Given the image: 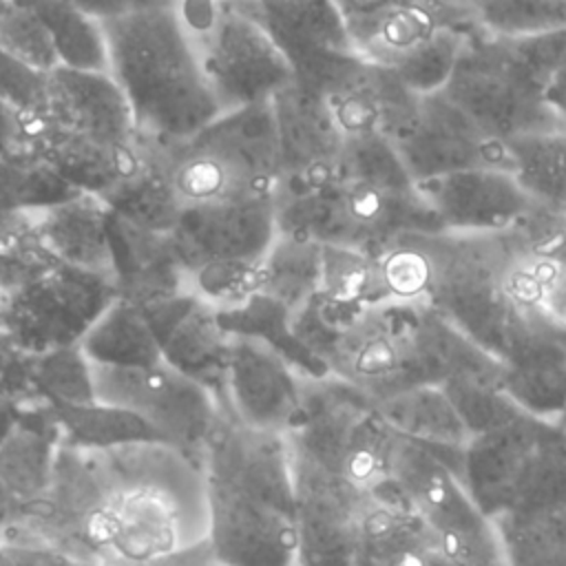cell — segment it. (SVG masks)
Segmentation results:
<instances>
[{"mask_svg": "<svg viewBox=\"0 0 566 566\" xmlns=\"http://www.w3.org/2000/svg\"><path fill=\"white\" fill-rule=\"evenodd\" d=\"M161 358L184 376L208 387L223 407L226 365L230 334L223 329L219 312L181 292L144 310Z\"/></svg>", "mask_w": 566, "mask_h": 566, "instance_id": "obj_15", "label": "cell"}, {"mask_svg": "<svg viewBox=\"0 0 566 566\" xmlns=\"http://www.w3.org/2000/svg\"><path fill=\"white\" fill-rule=\"evenodd\" d=\"M170 239L184 272L206 261H261L276 239L274 199L252 197L184 208Z\"/></svg>", "mask_w": 566, "mask_h": 566, "instance_id": "obj_13", "label": "cell"}, {"mask_svg": "<svg viewBox=\"0 0 566 566\" xmlns=\"http://www.w3.org/2000/svg\"><path fill=\"white\" fill-rule=\"evenodd\" d=\"M115 298L113 279L57 263L4 296L0 332L24 354L75 347Z\"/></svg>", "mask_w": 566, "mask_h": 566, "instance_id": "obj_8", "label": "cell"}, {"mask_svg": "<svg viewBox=\"0 0 566 566\" xmlns=\"http://www.w3.org/2000/svg\"><path fill=\"white\" fill-rule=\"evenodd\" d=\"M80 349L93 365L142 367L164 360L144 310L124 298L104 310L80 340Z\"/></svg>", "mask_w": 566, "mask_h": 566, "instance_id": "obj_25", "label": "cell"}, {"mask_svg": "<svg viewBox=\"0 0 566 566\" xmlns=\"http://www.w3.org/2000/svg\"><path fill=\"white\" fill-rule=\"evenodd\" d=\"M460 480L491 520L566 509V431L522 413L478 433L462 451Z\"/></svg>", "mask_w": 566, "mask_h": 566, "instance_id": "obj_3", "label": "cell"}, {"mask_svg": "<svg viewBox=\"0 0 566 566\" xmlns=\"http://www.w3.org/2000/svg\"><path fill=\"white\" fill-rule=\"evenodd\" d=\"M509 168L535 206L566 214V130L504 142Z\"/></svg>", "mask_w": 566, "mask_h": 566, "instance_id": "obj_26", "label": "cell"}, {"mask_svg": "<svg viewBox=\"0 0 566 566\" xmlns=\"http://www.w3.org/2000/svg\"><path fill=\"white\" fill-rule=\"evenodd\" d=\"M11 349H13L11 340L0 332V378H2V374H4V365H7V360H9Z\"/></svg>", "mask_w": 566, "mask_h": 566, "instance_id": "obj_49", "label": "cell"}, {"mask_svg": "<svg viewBox=\"0 0 566 566\" xmlns=\"http://www.w3.org/2000/svg\"><path fill=\"white\" fill-rule=\"evenodd\" d=\"M186 292L230 312L261 292V261H206L186 270Z\"/></svg>", "mask_w": 566, "mask_h": 566, "instance_id": "obj_39", "label": "cell"}, {"mask_svg": "<svg viewBox=\"0 0 566 566\" xmlns=\"http://www.w3.org/2000/svg\"><path fill=\"white\" fill-rule=\"evenodd\" d=\"M0 2H4V0H0Z\"/></svg>", "mask_w": 566, "mask_h": 566, "instance_id": "obj_52", "label": "cell"}, {"mask_svg": "<svg viewBox=\"0 0 566 566\" xmlns=\"http://www.w3.org/2000/svg\"><path fill=\"white\" fill-rule=\"evenodd\" d=\"M91 365L95 402L142 418L164 444L201 453L223 416L219 398L201 382L184 376L166 360L142 367Z\"/></svg>", "mask_w": 566, "mask_h": 566, "instance_id": "obj_7", "label": "cell"}, {"mask_svg": "<svg viewBox=\"0 0 566 566\" xmlns=\"http://www.w3.org/2000/svg\"><path fill=\"white\" fill-rule=\"evenodd\" d=\"M272 106L283 181L318 186L334 179L343 133L327 99L294 80L272 97Z\"/></svg>", "mask_w": 566, "mask_h": 566, "instance_id": "obj_16", "label": "cell"}, {"mask_svg": "<svg viewBox=\"0 0 566 566\" xmlns=\"http://www.w3.org/2000/svg\"><path fill=\"white\" fill-rule=\"evenodd\" d=\"M31 7L49 31L60 66L108 73V44L104 27L66 0H20Z\"/></svg>", "mask_w": 566, "mask_h": 566, "instance_id": "obj_30", "label": "cell"}, {"mask_svg": "<svg viewBox=\"0 0 566 566\" xmlns=\"http://www.w3.org/2000/svg\"><path fill=\"white\" fill-rule=\"evenodd\" d=\"M378 409L396 433L442 453L460 471L462 451L471 433L442 387L420 385L407 389L378 402Z\"/></svg>", "mask_w": 566, "mask_h": 566, "instance_id": "obj_22", "label": "cell"}, {"mask_svg": "<svg viewBox=\"0 0 566 566\" xmlns=\"http://www.w3.org/2000/svg\"><path fill=\"white\" fill-rule=\"evenodd\" d=\"M301 378L272 347L248 336H232L223 411L252 429L285 436L301 420Z\"/></svg>", "mask_w": 566, "mask_h": 566, "instance_id": "obj_12", "label": "cell"}, {"mask_svg": "<svg viewBox=\"0 0 566 566\" xmlns=\"http://www.w3.org/2000/svg\"><path fill=\"white\" fill-rule=\"evenodd\" d=\"M506 566H566V509L495 520Z\"/></svg>", "mask_w": 566, "mask_h": 566, "instance_id": "obj_34", "label": "cell"}, {"mask_svg": "<svg viewBox=\"0 0 566 566\" xmlns=\"http://www.w3.org/2000/svg\"><path fill=\"white\" fill-rule=\"evenodd\" d=\"M7 566H88L86 562L77 559L71 553L46 548V546H31V544H13L2 551Z\"/></svg>", "mask_w": 566, "mask_h": 566, "instance_id": "obj_44", "label": "cell"}, {"mask_svg": "<svg viewBox=\"0 0 566 566\" xmlns=\"http://www.w3.org/2000/svg\"><path fill=\"white\" fill-rule=\"evenodd\" d=\"M201 458L214 557L226 566H298L287 438L221 418Z\"/></svg>", "mask_w": 566, "mask_h": 566, "instance_id": "obj_1", "label": "cell"}, {"mask_svg": "<svg viewBox=\"0 0 566 566\" xmlns=\"http://www.w3.org/2000/svg\"><path fill=\"white\" fill-rule=\"evenodd\" d=\"M469 35L471 33L458 27L442 24L422 44L385 69H389L416 95L440 93L455 73Z\"/></svg>", "mask_w": 566, "mask_h": 566, "instance_id": "obj_36", "label": "cell"}, {"mask_svg": "<svg viewBox=\"0 0 566 566\" xmlns=\"http://www.w3.org/2000/svg\"><path fill=\"white\" fill-rule=\"evenodd\" d=\"M102 27L108 75L122 88L142 139L172 146L221 115L175 7L139 11Z\"/></svg>", "mask_w": 566, "mask_h": 566, "instance_id": "obj_2", "label": "cell"}, {"mask_svg": "<svg viewBox=\"0 0 566 566\" xmlns=\"http://www.w3.org/2000/svg\"><path fill=\"white\" fill-rule=\"evenodd\" d=\"M548 316L557 332L566 338V270L557 274L548 292Z\"/></svg>", "mask_w": 566, "mask_h": 566, "instance_id": "obj_47", "label": "cell"}, {"mask_svg": "<svg viewBox=\"0 0 566 566\" xmlns=\"http://www.w3.org/2000/svg\"><path fill=\"white\" fill-rule=\"evenodd\" d=\"M318 292L332 301L363 307L389 301L378 256L345 245H321Z\"/></svg>", "mask_w": 566, "mask_h": 566, "instance_id": "obj_33", "label": "cell"}, {"mask_svg": "<svg viewBox=\"0 0 566 566\" xmlns=\"http://www.w3.org/2000/svg\"><path fill=\"white\" fill-rule=\"evenodd\" d=\"M142 150L144 157L139 168L108 197H104V201L115 212V217L128 221L130 226L170 234L181 219L184 206L172 188L155 144L142 139Z\"/></svg>", "mask_w": 566, "mask_h": 566, "instance_id": "obj_23", "label": "cell"}, {"mask_svg": "<svg viewBox=\"0 0 566 566\" xmlns=\"http://www.w3.org/2000/svg\"><path fill=\"white\" fill-rule=\"evenodd\" d=\"M55 265L35 210H0V294L22 290Z\"/></svg>", "mask_w": 566, "mask_h": 566, "instance_id": "obj_32", "label": "cell"}, {"mask_svg": "<svg viewBox=\"0 0 566 566\" xmlns=\"http://www.w3.org/2000/svg\"><path fill=\"white\" fill-rule=\"evenodd\" d=\"M440 387L467 424L471 438L502 427L524 413L495 380L453 378Z\"/></svg>", "mask_w": 566, "mask_h": 566, "instance_id": "obj_41", "label": "cell"}, {"mask_svg": "<svg viewBox=\"0 0 566 566\" xmlns=\"http://www.w3.org/2000/svg\"><path fill=\"white\" fill-rule=\"evenodd\" d=\"M274 40L303 86L329 95L365 60L354 51L336 0H237Z\"/></svg>", "mask_w": 566, "mask_h": 566, "instance_id": "obj_9", "label": "cell"}, {"mask_svg": "<svg viewBox=\"0 0 566 566\" xmlns=\"http://www.w3.org/2000/svg\"><path fill=\"white\" fill-rule=\"evenodd\" d=\"M46 75L0 53V91L20 117V126L46 106Z\"/></svg>", "mask_w": 566, "mask_h": 566, "instance_id": "obj_42", "label": "cell"}, {"mask_svg": "<svg viewBox=\"0 0 566 566\" xmlns=\"http://www.w3.org/2000/svg\"><path fill=\"white\" fill-rule=\"evenodd\" d=\"M49 416L62 427L71 444L99 451V449H115L135 442H161L159 436L135 413L115 409L102 402H60V400H44Z\"/></svg>", "mask_w": 566, "mask_h": 566, "instance_id": "obj_28", "label": "cell"}, {"mask_svg": "<svg viewBox=\"0 0 566 566\" xmlns=\"http://www.w3.org/2000/svg\"><path fill=\"white\" fill-rule=\"evenodd\" d=\"M0 53L40 73H51L60 66L46 27L20 0L0 2Z\"/></svg>", "mask_w": 566, "mask_h": 566, "instance_id": "obj_40", "label": "cell"}, {"mask_svg": "<svg viewBox=\"0 0 566 566\" xmlns=\"http://www.w3.org/2000/svg\"><path fill=\"white\" fill-rule=\"evenodd\" d=\"M22 148V126L20 117L0 91V157Z\"/></svg>", "mask_w": 566, "mask_h": 566, "instance_id": "obj_45", "label": "cell"}, {"mask_svg": "<svg viewBox=\"0 0 566 566\" xmlns=\"http://www.w3.org/2000/svg\"><path fill=\"white\" fill-rule=\"evenodd\" d=\"M345 24L356 55L378 66H391L442 27L433 13L413 4H389L345 15Z\"/></svg>", "mask_w": 566, "mask_h": 566, "instance_id": "obj_24", "label": "cell"}, {"mask_svg": "<svg viewBox=\"0 0 566 566\" xmlns=\"http://www.w3.org/2000/svg\"><path fill=\"white\" fill-rule=\"evenodd\" d=\"M40 117L106 144L128 146L137 142L128 102L108 73L53 69L46 75V106L33 119Z\"/></svg>", "mask_w": 566, "mask_h": 566, "instance_id": "obj_18", "label": "cell"}, {"mask_svg": "<svg viewBox=\"0 0 566 566\" xmlns=\"http://www.w3.org/2000/svg\"><path fill=\"white\" fill-rule=\"evenodd\" d=\"M133 566H226V564H221L214 557L212 548L206 542L201 546H195V548H188V551H181L175 555H166L159 559H150L144 564H133Z\"/></svg>", "mask_w": 566, "mask_h": 566, "instance_id": "obj_46", "label": "cell"}, {"mask_svg": "<svg viewBox=\"0 0 566 566\" xmlns=\"http://www.w3.org/2000/svg\"><path fill=\"white\" fill-rule=\"evenodd\" d=\"M420 312L422 303L369 305L332 338L321 360L376 405L407 389L436 385L420 338Z\"/></svg>", "mask_w": 566, "mask_h": 566, "instance_id": "obj_5", "label": "cell"}, {"mask_svg": "<svg viewBox=\"0 0 566 566\" xmlns=\"http://www.w3.org/2000/svg\"><path fill=\"white\" fill-rule=\"evenodd\" d=\"M190 142L221 161L259 197H274L283 181L272 99L217 115Z\"/></svg>", "mask_w": 566, "mask_h": 566, "instance_id": "obj_17", "label": "cell"}, {"mask_svg": "<svg viewBox=\"0 0 566 566\" xmlns=\"http://www.w3.org/2000/svg\"><path fill=\"white\" fill-rule=\"evenodd\" d=\"M502 389L528 416L557 422L566 411V340L544 323L500 363Z\"/></svg>", "mask_w": 566, "mask_h": 566, "instance_id": "obj_21", "label": "cell"}, {"mask_svg": "<svg viewBox=\"0 0 566 566\" xmlns=\"http://www.w3.org/2000/svg\"><path fill=\"white\" fill-rule=\"evenodd\" d=\"M175 13L219 113L270 102L294 82L281 49L237 0H177Z\"/></svg>", "mask_w": 566, "mask_h": 566, "instance_id": "obj_4", "label": "cell"}, {"mask_svg": "<svg viewBox=\"0 0 566 566\" xmlns=\"http://www.w3.org/2000/svg\"><path fill=\"white\" fill-rule=\"evenodd\" d=\"M111 243L117 298L146 310L186 292V272L170 234L142 230L113 212Z\"/></svg>", "mask_w": 566, "mask_h": 566, "instance_id": "obj_19", "label": "cell"}, {"mask_svg": "<svg viewBox=\"0 0 566 566\" xmlns=\"http://www.w3.org/2000/svg\"><path fill=\"white\" fill-rule=\"evenodd\" d=\"M298 566H360L374 495L349 478L290 451Z\"/></svg>", "mask_w": 566, "mask_h": 566, "instance_id": "obj_10", "label": "cell"}, {"mask_svg": "<svg viewBox=\"0 0 566 566\" xmlns=\"http://www.w3.org/2000/svg\"><path fill=\"white\" fill-rule=\"evenodd\" d=\"M2 305H4V296L0 294V314H2Z\"/></svg>", "mask_w": 566, "mask_h": 566, "instance_id": "obj_51", "label": "cell"}, {"mask_svg": "<svg viewBox=\"0 0 566 566\" xmlns=\"http://www.w3.org/2000/svg\"><path fill=\"white\" fill-rule=\"evenodd\" d=\"M321 287V245L279 234L261 259V292L292 314Z\"/></svg>", "mask_w": 566, "mask_h": 566, "instance_id": "obj_29", "label": "cell"}, {"mask_svg": "<svg viewBox=\"0 0 566 566\" xmlns=\"http://www.w3.org/2000/svg\"><path fill=\"white\" fill-rule=\"evenodd\" d=\"M49 440L40 433L20 427L18 422L0 442V486L11 497L46 495L53 460L49 455Z\"/></svg>", "mask_w": 566, "mask_h": 566, "instance_id": "obj_38", "label": "cell"}, {"mask_svg": "<svg viewBox=\"0 0 566 566\" xmlns=\"http://www.w3.org/2000/svg\"><path fill=\"white\" fill-rule=\"evenodd\" d=\"M555 424H559V427L566 431V411H564V416H562V418H559Z\"/></svg>", "mask_w": 566, "mask_h": 566, "instance_id": "obj_50", "label": "cell"}, {"mask_svg": "<svg viewBox=\"0 0 566 566\" xmlns=\"http://www.w3.org/2000/svg\"><path fill=\"white\" fill-rule=\"evenodd\" d=\"M416 186L444 232H506L533 208L509 168H464Z\"/></svg>", "mask_w": 566, "mask_h": 566, "instance_id": "obj_14", "label": "cell"}, {"mask_svg": "<svg viewBox=\"0 0 566 566\" xmlns=\"http://www.w3.org/2000/svg\"><path fill=\"white\" fill-rule=\"evenodd\" d=\"M40 232L57 263L113 279V210L91 192L35 210Z\"/></svg>", "mask_w": 566, "mask_h": 566, "instance_id": "obj_20", "label": "cell"}, {"mask_svg": "<svg viewBox=\"0 0 566 566\" xmlns=\"http://www.w3.org/2000/svg\"><path fill=\"white\" fill-rule=\"evenodd\" d=\"M444 95L491 139L566 130L542 86L515 62L504 42L469 35Z\"/></svg>", "mask_w": 566, "mask_h": 566, "instance_id": "obj_6", "label": "cell"}, {"mask_svg": "<svg viewBox=\"0 0 566 566\" xmlns=\"http://www.w3.org/2000/svg\"><path fill=\"white\" fill-rule=\"evenodd\" d=\"M387 139L394 144L413 184L464 168L511 166L506 146L484 135L444 91L422 95L413 115Z\"/></svg>", "mask_w": 566, "mask_h": 566, "instance_id": "obj_11", "label": "cell"}, {"mask_svg": "<svg viewBox=\"0 0 566 566\" xmlns=\"http://www.w3.org/2000/svg\"><path fill=\"white\" fill-rule=\"evenodd\" d=\"M544 97L566 119V64L546 80Z\"/></svg>", "mask_w": 566, "mask_h": 566, "instance_id": "obj_48", "label": "cell"}, {"mask_svg": "<svg viewBox=\"0 0 566 566\" xmlns=\"http://www.w3.org/2000/svg\"><path fill=\"white\" fill-rule=\"evenodd\" d=\"M473 35L522 40L566 29V0H467Z\"/></svg>", "mask_w": 566, "mask_h": 566, "instance_id": "obj_31", "label": "cell"}, {"mask_svg": "<svg viewBox=\"0 0 566 566\" xmlns=\"http://www.w3.org/2000/svg\"><path fill=\"white\" fill-rule=\"evenodd\" d=\"M75 192L27 148L0 157V210H42Z\"/></svg>", "mask_w": 566, "mask_h": 566, "instance_id": "obj_35", "label": "cell"}, {"mask_svg": "<svg viewBox=\"0 0 566 566\" xmlns=\"http://www.w3.org/2000/svg\"><path fill=\"white\" fill-rule=\"evenodd\" d=\"M91 20L104 24L157 7H175L177 0H66Z\"/></svg>", "mask_w": 566, "mask_h": 566, "instance_id": "obj_43", "label": "cell"}, {"mask_svg": "<svg viewBox=\"0 0 566 566\" xmlns=\"http://www.w3.org/2000/svg\"><path fill=\"white\" fill-rule=\"evenodd\" d=\"M334 177L382 190H409L416 186L394 144L382 133L343 137Z\"/></svg>", "mask_w": 566, "mask_h": 566, "instance_id": "obj_37", "label": "cell"}, {"mask_svg": "<svg viewBox=\"0 0 566 566\" xmlns=\"http://www.w3.org/2000/svg\"><path fill=\"white\" fill-rule=\"evenodd\" d=\"M221 325L232 336H248L261 340L281 354L301 376H327V367L316 358L294 334L292 312L265 294H254L237 310L219 312Z\"/></svg>", "mask_w": 566, "mask_h": 566, "instance_id": "obj_27", "label": "cell"}]
</instances>
